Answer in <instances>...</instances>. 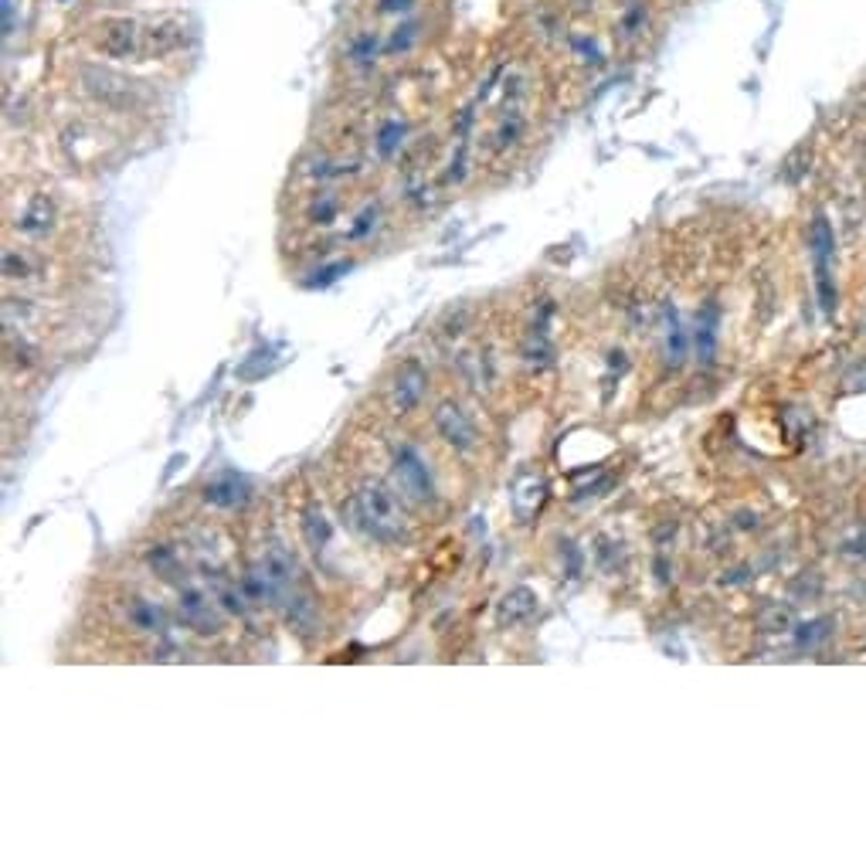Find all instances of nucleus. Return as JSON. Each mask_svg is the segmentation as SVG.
<instances>
[{
  "label": "nucleus",
  "instance_id": "nucleus-1",
  "mask_svg": "<svg viewBox=\"0 0 866 866\" xmlns=\"http://www.w3.org/2000/svg\"><path fill=\"white\" fill-rule=\"evenodd\" d=\"M344 517H350V527L364 530L377 540H398L401 537V507L398 500L384 490L381 483L360 486V493L350 503H344Z\"/></svg>",
  "mask_w": 866,
  "mask_h": 866
},
{
  "label": "nucleus",
  "instance_id": "nucleus-2",
  "mask_svg": "<svg viewBox=\"0 0 866 866\" xmlns=\"http://www.w3.org/2000/svg\"><path fill=\"white\" fill-rule=\"evenodd\" d=\"M809 255H812V272H816V296L819 310L826 313V320L836 316V279H833V255H836V231L829 225L826 214H816L809 228Z\"/></svg>",
  "mask_w": 866,
  "mask_h": 866
},
{
  "label": "nucleus",
  "instance_id": "nucleus-3",
  "mask_svg": "<svg viewBox=\"0 0 866 866\" xmlns=\"http://www.w3.org/2000/svg\"><path fill=\"white\" fill-rule=\"evenodd\" d=\"M79 75H82L85 92H89V96H96L102 106H109V109H119V113H126V109H136V106L143 102V92L136 89V82H130L126 75L113 72V68L82 65Z\"/></svg>",
  "mask_w": 866,
  "mask_h": 866
},
{
  "label": "nucleus",
  "instance_id": "nucleus-4",
  "mask_svg": "<svg viewBox=\"0 0 866 866\" xmlns=\"http://www.w3.org/2000/svg\"><path fill=\"white\" fill-rule=\"evenodd\" d=\"M96 48L113 62H126V58L143 55V28L126 14H113L99 24Z\"/></svg>",
  "mask_w": 866,
  "mask_h": 866
},
{
  "label": "nucleus",
  "instance_id": "nucleus-5",
  "mask_svg": "<svg viewBox=\"0 0 866 866\" xmlns=\"http://www.w3.org/2000/svg\"><path fill=\"white\" fill-rule=\"evenodd\" d=\"M394 479H398L401 493L415 503H428L435 496V486H432V479H428L422 456H418L415 449H408V445H401V449L394 452Z\"/></svg>",
  "mask_w": 866,
  "mask_h": 866
},
{
  "label": "nucleus",
  "instance_id": "nucleus-6",
  "mask_svg": "<svg viewBox=\"0 0 866 866\" xmlns=\"http://www.w3.org/2000/svg\"><path fill=\"white\" fill-rule=\"evenodd\" d=\"M435 428H439V435L456 452H469L479 442L476 425L466 418V411H462L459 405H449V401L439 405V411H435Z\"/></svg>",
  "mask_w": 866,
  "mask_h": 866
},
{
  "label": "nucleus",
  "instance_id": "nucleus-7",
  "mask_svg": "<svg viewBox=\"0 0 866 866\" xmlns=\"http://www.w3.org/2000/svg\"><path fill=\"white\" fill-rule=\"evenodd\" d=\"M180 45H184V21H177V17H157L143 28V55L147 58H164Z\"/></svg>",
  "mask_w": 866,
  "mask_h": 866
},
{
  "label": "nucleus",
  "instance_id": "nucleus-8",
  "mask_svg": "<svg viewBox=\"0 0 866 866\" xmlns=\"http://www.w3.org/2000/svg\"><path fill=\"white\" fill-rule=\"evenodd\" d=\"M204 500H208L211 507H221V510H238L248 503V483L235 473V469H225V473H218L208 486H204Z\"/></svg>",
  "mask_w": 866,
  "mask_h": 866
},
{
  "label": "nucleus",
  "instance_id": "nucleus-9",
  "mask_svg": "<svg viewBox=\"0 0 866 866\" xmlns=\"http://www.w3.org/2000/svg\"><path fill=\"white\" fill-rule=\"evenodd\" d=\"M425 384H428V374L418 360H405L401 364L398 377H394V408L398 411H411L422 401L425 394Z\"/></svg>",
  "mask_w": 866,
  "mask_h": 866
},
{
  "label": "nucleus",
  "instance_id": "nucleus-10",
  "mask_svg": "<svg viewBox=\"0 0 866 866\" xmlns=\"http://www.w3.org/2000/svg\"><path fill=\"white\" fill-rule=\"evenodd\" d=\"M55 221H58L55 201H51L48 194H38V197H31V204L24 208L21 221H17V228H21L28 238H45L48 231L55 228Z\"/></svg>",
  "mask_w": 866,
  "mask_h": 866
},
{
  "label": "nucleus",
  "instance_id": "nucleus-11",
  "mask_svg": "<svg viewBox=\"0 0 866 866\" xmlns=\"http://www.w3.org/2000/svg\"><path fill=\"white\" fill-rule=\"evenodd\" d=\"M534 612H537V595L520 585L503 595L500 608H496V619H500V625H517V622H527Z\"/></svg>",
  "mask_w": 866,
  "mask_h": 866
},
{
  "label": "nucleus",
  "instance_id": "nucleus-12",
  "mask_svg": "<svg viewBox=\"0 0 866 866\" xmlns=\"http://www.w3.org/2000/svg\"><path fill=\"white\" fill-rule=\"evenodd\" d=\"M180 612H184V619L191 622L197 632H214V629H218V619H214V612H211V602L201 595V591H194V588L180 591Z\"/></svg>",
  "mask_w": 866,
  "mask_h": 866
},
{
  "label": "nucleus",
  "instance_id": "nucleus-13",
  "mask_svg": "<svg viewBox=\"0 0 866 866\" xmlns=\"http://www.w3.org/2000/svg\"><path fill=\"white\" fill-rule=\"evenodd\" d=\"M259 568H262L265 578H269L272 585H276L279 595H286V588L293 585V574H296L293 557H289L286 551H282V547H269V551H265V557H262Z\"/></svg>",
  "mask_w": 866,
  "mask_h": 866
},
{
  "label": "nucleus",
  "instance_id": "nucleus-14",
  "mask_svg": "<svg viewBox=\"0 0 866 866\" xmlns=\"http://www.w3.org/2000/svg\"><path fill=\"white\" fill-rule=\"evenodd\" d=\"M697 354L703 364H714V354H717V306H707L700 316H697Z\"/></svg>",
  "mask_w": 866,
  "mask_h": 866
},
{
  "label": "nucleus",
  "instance_id": "nucleus-15",
  "mask_svg": "<svg viewBox=\"0 0 866 866\" xmlns=\"http://www.w3.org/2000/svg\"><path fill=\"white\" fill-rule=\"evenodd\" d=\"M540 503H544V483H540V479H523V483H517V490H513V507H517L523 520L534 517L540 510Z\"/></svg>",
  "mask_w": 866,
  "mask_h": 866
},
{
  "label": "nucleus",
  "instance_id": "nucleus-16",
  "mask_svg": "<svg viewBox=\"0 0 866 866\" xmlns=\"http://www.w3.org/2000/svg\"><path fill=\"white\" fill-rule=\"evenodd\" d=\"M303 534H306V540H310L313 547H323L330 540V523H327V517H323V510H306V517H303Z\"/></svg>",
  "mask_w": 866,
  "mask_h": 866
},
{
  "label": "nucleus",
  "instance_id": "nucleus-17",
  "mask_svg": "<svg viewBox=\"0 0 866 866\" xmlns=\"http://www.w3.org/2000/svg\"><path fill=\"white\" fill-rule=\"evenodd\" d=\"M130 622L136 625V629H143V632L160 629V608H153L150 602L136 598V602L130 605Z\"/></svg>",
  "mask_w": 866,
  "mask_h": 866
},
{
  "label": "nucleus",
  "instance_id": "nucleus-18",
  "mask_svg": "<svg viewBox=\"0 0 866 866\" xmlns=\"http://www.w3.org/2000/svg\"><path fill=\"white\" fill-rule=\"evenodd\" d=\"M34 272V262L28 259L24 252H17V248H7L4 252V276L7 279H31Z\"/></svg>",
  "mask_w": 866,
  "mask_h": 866
},
{
  "label": "nucleus",
  "instance_id": "nucleus-19",
  "mask_svg": "<svg viewBox=\"0 0 866 866\" xmlns=\"http://www.w3.org/2000/svg\"><path fill=\"white\" fill-rule=\"evenodd\" d=\"M374 55H377V34H360V38L350 41V58H354L357 65L371 62Z\"/></svg>",
  "mask_w": 866,
  "mask_h": 866
},
{
  "label": "nucleus",
  "instance_id": "nucleus-20",
  "mask_svg": "<svg viewBox=\"0 0 866 866\" xmlns=\"http://www.w3.org/2000/svg\"><path fill=\"white\" fill-rule=\"evenodd\" d=\"M666 347H670V364L680 367L683 357H687V333H683V327L676 323V316H673V327H670V340H666Z\"/></svg>",
  "mask_w": 866,
  "mask_h": 866
},
{
  "label": "nucleus",
  "instance_id": "nucleus-21",
  "mask_svg": "<svg viewBox=\"0 0 866 866\" xmlns=\"http://www.w3.org/2000/svg\"><path fill=\"white\" fill-rule=\"evenodd\" d=\"M401 136H405V126H401V123H384L381 136H377V150H381L384 157H391V153L398 150Z\"/></svg>",
  "mask_w": 866,
  "mask_h": 866
},
{
  "label": "nucleus",
  "instance_id": "nucleus-22",
  "mask_svg": "<svg viewBox=\"0 0 866 866\" xmlns=\"http://www.w3.org/2000/svg\"><path fill=\"white\" fill-rule=\"evenodd\" d=\"M150 564H153V568H157L160 574H164V578H174V571H177V561H174V554H170L167 547H157V551H150Z\"/></svg>",
  "mask_w": 866,
  "mask_h": 866
},
{
  "label": "nucleus",
  "instance_id": "nucleus-23",
  "mask_svg": "<svg viewBox=\"0 0 866 866\" xmlns=\"http://www.w3.org/2000/svg\"><path fill=\"white\" fill-rule=\"evenodd\" d=\"M822 625H826V619L799 625V632H795V639H799V646H802V649H805V646H812V642H816V639H822V636H826L829 629H822Z\"/></svg>",
  "mask_w": 866,
  "mask_h": 866
},
{
  "label": "nucleus",
  "instance_id": "nucleus-24",
  "mask_svg": "<svg viewBox=\"0 0 866 866\" xmlns=\"http://www.w3.org/2000/svg\"><path fill=\"white\" fill-rule=\"evenodd\" d=\"M347 269H350V262H340V265H330V269L316 272V276H320V279H313V286H327V282H333V279H337V272H347Z\"/></svg>",
  "mask_w": 866,
  "mask_h": 866
},
{
  "label": "nucleus",
  "instance_id": "nucleus-25",
  "mask_svg": "<svg viewBox=\"0 0 866 866\" xmlns=\"http://www.w3.org/2000/svg\"><path fill=\"white\" fill-rule=\"evenodd\" d=\"M411 4H415V0H377L381 11H408Z\"/></svg>",
  "mask_w": 866,
  "mask_h": 866
}]
</instances>
